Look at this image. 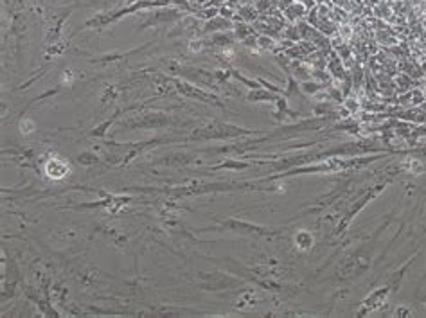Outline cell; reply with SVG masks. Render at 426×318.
I'll return each instance as SVG.
<instances>
[{"instance_id":"cell-1","label":"cell","mask_w":426,"mask_h":318,"mask_svg":"<svg viewBox=\"0 0 426 318\" xmlns=\"http://www.w3.org/2000/svg\"><path fill=\"white\" fill-rule=\"evenodd\" d=\"M262 133V130H248V128H239L236 124H229V122H214L207 124L203 128L196 130L193 135L189 137V141H227V139H236V137H243V135H257Z\"/></svg>"},{"instance_id":"cell-2","label":"cell","mask_w":426,"mask_h":318,"mask_svg":"<svg viewBox=\"0 0 426 318\" xmlns=\"http://www.w3.org/2000/svg\"><path fill=\"white\" fill-rule=\"evenodd\" d=\"M200 232H238V234H250V236H272L277 230L248 223V221H239V219H227V221H220L218 227L201 228Z\"/></svg>"},{"instance_id":"cell-3","label":"cell","mask_w":426,"mask_h":318,"mask_svg":"<svg viewBox=\"0 0 426 318\" xmlns=\"http://www.w3.org/2000/svg\"><path fill=\"white\" fill-rule=\"evenodd\" d=\"M175 120L162 112H153V113H142V115H135L128 120H123L121 126L126 130H158L166 128L169 124H173Z\"/></svg>"},{"instance_id":"cell-4","label":"cell","mask_w":426,"mask_h":318,"mask_svg":"<svg viewBox=\"0 0 426 318\" xmlns=\"http://www.w3.org/2000/svg\"><path fill=\"white\" fill-rule=\"evenodd\" d=\"M198 282H200L201 289H207V291H222V289H230V288H238L243 284L241 279H234L227 273H198Z\"/></svg>"},{"instance_id":"cell-5","label":"cell","mask_w":426,"mask_h":318,"mask_svg":"<svg viewBox=\"0 0 426 318\" xmlns=\"http://www.w3.org/2000/svg\"><path fill=\"white\" fill-rule=\"evenodd\" d=\"M171 83L175 85V88H176L178 92H180V94L184 95V97L201 101V103H207V104H214V106H223V103H222L220 99H218V97H216L214 94L201 90V88L194 87V85H191V83L182 81V79H171Z\"/></svg>"},{"instance_id":"cell-6","label":"cell","mask_w":426,"mask_h":318,"mask_svg":"<svg viewBox=\"0 0 426 318\" xmlns=\"http://www.w3.org/2000/svg\"><path fill=\"white\" fill-rule=\"evenodd\" d=\"M390 293H392V289H390V286H387V284L374 289L369 297L363 298L360 309H358V316H363V314H367V313H374V311L381 309V307L387 304V300H389Z\"/></svg>"},{"instance_id":"cell-7","label":"cell","mask_w":426,"mask_h":318,"mask_svg":"<svg viewBox=\"0 0 426 318\" xmlns=\"http://www.w3.org/2000/svg\"><path fill=\"white\" fill-rule=\"evenodd\" d=\"M385 187H387V183H381V185H376L372 190H369V193H367V195H365V196H361V198L358 200V202H354V205H352L351 209H349V211L345 212V218L342 219L340 223H338V230H336V232H344L345 228L349 227V223H351V221H352V218H354V216H356L358 212H360L361 209H363V207L370 202V200L376 198V196L380 195L381 190H385Z\"/></svg>"},{"instance_id":"cell-8","label":"cell","mask_w":426,"mask_h":318,"mask_svg":"<svg viewBox=\"0 0 426 318\" xmlns=\"http://www.w3.org/2000/svg\"><path fill=\"white\" fill-rule=\"evenodd\" d=\"M262 302V297L255 288H246L241 289L234 300V307L239 311H246V309H254Z\"/></svg>"},{"instance_id":"cell-9","label":"cell","mask_w":426,"mask_h":318,"mask_svg":"<svg viewBox=\"0 0 426 318\" xmlns=\"http://www.w3.org/2000/svg\"><path fill=\"white\" fill-rule=\"evenodd\" d=\"M72 173V167H70L69 162H65L60 157H52L45 162V174L50 180H63L65 176Z\"/></svg>"},{"instance_id":"cell-10","label":"cell","mask_w":426,"mask_h":318,"mask_svg":"<svg viewBox=\"0 0 426 318\" xmlns=\"http://www.w3.org/2000/svg\"><path fill=\"white\" fill-rule=\"evenodd\" d=\"M254 165V162H248L246 158H227L225 162H222V164L218 165H212V167H209L210 171H245L248 169V167H252Z\"/></svg>"},{"instance_id":"cell-11","label":"cell","mask_w":426,"mask_h":318,"mask_svg":"<svg viewBox=\"0 0 426 318\" xmlns=\"http://www.w3.org/2000/svg\"><path fill=\"white\" fill-rule=\"evenodd\" d=\"M279 99V94L272 90H262V88H255V90H250L246 94V101L250 103H259V101H267V103H275Z\"/></svg>"},{"instance_id":"cell-12","label":"cell","mask_w":426,"mask_h":318,"mask_svg":"<svg viewBox=\"0 0 426 318\" xmlns=\"http://www.w3.org/2000/svg\"><path fill=\"white\" fill-rule=\"evenodd\" d=\"M398 167L403 173H408V174H419L424 171V164L419 158H403Z\"/></svg>"},{"instance_id":"cell-13","label":"cell","mask_w":426,"mask_h":318,"mask_svg":"<svg viewBox=\"0 0 426 318\" xmlns=\"http://www.w3.org/2000/svg\"><path fill=\"white\" fill-rule=\"evenodd\" d=\"M227 29H232V22L229 20V18H214L212 22H207L203 27V31L201 33L207 34V33H220V31H227Z\"/></svg>"},{"instance_id":"cell-14","label":"cell","mask_w":426,"mask_h":318,"mask_svg":"<svg viewBox=\"0 0 426 318\" xmlns=\"http://www.w3.org/2000/svg\"><path fill=\"white\" fill-rule=\"evenodd\" d=\"M293 241H295V246L299 248V250H302V252L309 250V248L313 246V243H315L313 234L311 232H307V230H299L295 234V237H293Z\"/></svg>"},{"instance_id":"cell-15","label":"cell","mask_w":426,"mask_h":318,"mask_svg":"<svg viewBox=\"0 0 426 318\" xmlns=\"http://www.w3.org/2000/svg\"><path fill=\"white\" fill-rule=\"evenodd\" d=\"M415 257H417V256H414V257H412V259H408V263H405V265L401 266V270H399V272H394L392 275H390V277H389V281H387V286H390V289H392V291H396V289H399V284H401V279L405 277V272H406V270H408V266L412 265V263H414V261H415Z\"/></svg>"},{"instance_id":"cell-16","label":"cell","mask_w":426,"mask_h":318,"mask_svg":"<svg viewBox=\"0 0 426 318\" xmlns=\"http://www.w3.org/2000/svg\"><path fill=\"white\" fill-rule=\"evenodd\" d=\"M210 41H212V45H218V47H230L234 38L230 36V34H225V31H222V33H214Z\"/></svg>"},{"instance_id":"cell-17","label":"cell","mask_w":426,"mask_h":318,"mask_svg":"<svg viewBox=\"0 0 426 318\" xmlns=\"http://www.w3.org/2000/svg\"><path fill=\"white\" fill-rule=\"evenodd\" d=\"M78 162L83 165H95V164H99V158L95 157L94 153H90V151H85V153L78 155Z\"/></svg>"},{"instance_id":"cell-18","label":"cell","mask_w":426,"mask_h":318,"mask_svg":"<svg viewBox=\"0 0 426 318\" xmlns=\"http://www.w3.org/2000/svg\"><path fill=\"white\" fill-rule=\"evenodd\" d=\"M322 85L316 81H304L302 85H300V90L304 92V94H316V92L322 90Z\"/></svg>"},{"instance_id":"cell-19","label":"cell","mask_w":426,"mask_h":318,"mask_svg":"<svg viewBox=\"0 0 426 318\" xmlns=\"http://www.w3.org/2000/svg\"><path fill=\"white\" fill-rule=\"evenodd\" d=\"M115 119H117V113H115V115L112 117V119L104 120V122H102L101 126H97V128H95L94 132H92V135H94V137H102V135H104V133H107V128H110L112 122H114Z\"/></svg>"},{"instance_id":"cell-20","label":"cell","mask_w":426,"mask_h":318,"mask_svg":"<svg viewBox=\"0 0 426 318\" xmlns=\"http://www.w3.org/2000/svg\"><path fill=\"white\" fill-rule=\"evenodd\" d=\"M34 130H36V122L31 119H24L20 122V132L22 135H29V133H33Z\"/></svg>"},{"instance_id":"cell-21","label":"cell","mask_w":426,"mask_h":318,"mask_svg":"<svg viewBox=\"0 0 426 318\" xmlns=\"http://www.w3.org/2000/svg\"><path fill=\"white\" fill-rule=\"evenodd\" d=\"M252 31H248V27H246V25H241V27H236V36L239 38V40H245L246 36H248V34H250Z\"/></svg>"},{"instance_id":"cell-22","label":"cell","mask_w":426,"mask_h":318,"mask_svg":"<svg viewBox=\"0 0 426 318\" xmlns=\"http://www.w3.org/2000/svg\"><path fill=\"white\" fill-rule=\"evenodd\" d=\"M257 43L262 47V49H272V45H274V41H272L270 38H267V36L257 38Z\"/></svg>"},{"instance_id":"cell-23","label":"cell","mask_w":426,"mask_h":318,"mask_svg":"<svg viewBox=\"0 0 426 318\" xmlns=\"http://www.w3.org/2000/svg\"><path fill=\"white\" fill-rule=\"evenodd\" d=\"M62 81L67 83V85H72V83H74V74H72V71H65V72H63Z\"/></svg>"},{"instance_id":"cell-24","label":"cell","mask_w":426,"mask_h":318,"mask_svg":"<svg viewBox=\"0 0 426 318\" xmlns=\"http://www.w3.org/2000/svg\"><path fill=\"white\" fill-rule=\"evenodd\" d=\"M412 313H414V311L408 309V307H405V306H399L398 309H396V314H399V316H410Z\"/></svg>"},{"instance_id":"cell-25","label":"cell","mask_w":426,"mask_h":318,"mask_svg":"<svg viewBox=\"0 0 426 318\" xmlns=\"http://www.w3.org/2000/svg\"><path fill=\"white\" fill-rule=\"evenodd\" d=\"M189 49L193 50V52H194V50L198 52V50L201 49V40H193L191 43H189Z\"/></svg>"}]
</instances>
